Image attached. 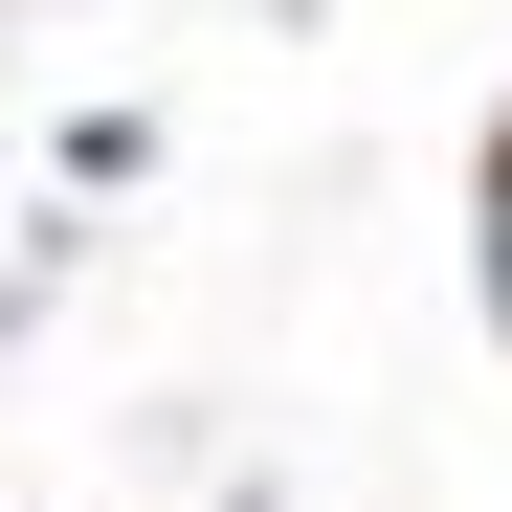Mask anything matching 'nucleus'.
Segmentation results:
<instances>
[]
</instances>
